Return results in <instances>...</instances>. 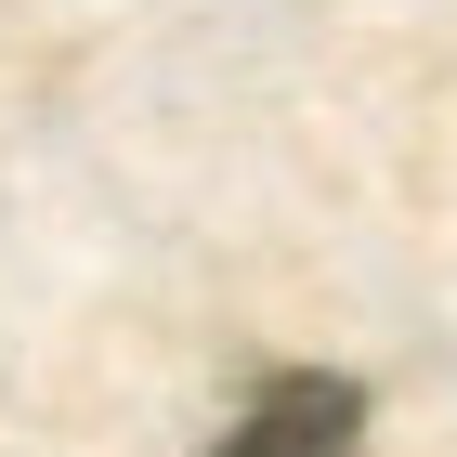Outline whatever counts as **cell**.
<instances>
[{
  "mask_svg": "<svg viewBox=\"0 0 457 457\" xmlns=\"http://www.w3.org/2000/svg\"><path fill=\"white\" fill-rule=\"evenodd\" d=\"M222 457H366V392L340 366H275V379L236 405Z\"/></svg>",
  "mask_w": 457,
  "mask_h": 457,
  "instance_id": "1",
  "label": "cell"
}]
</instances>
